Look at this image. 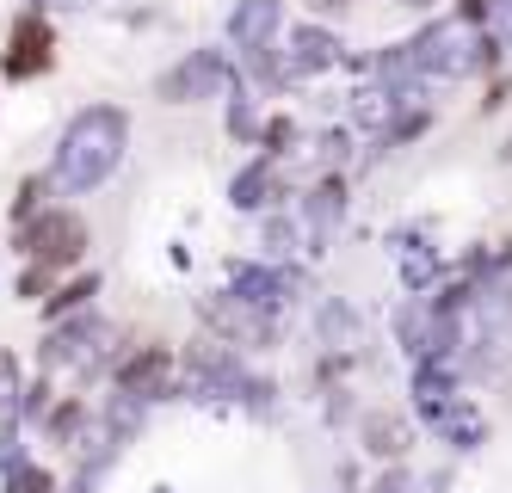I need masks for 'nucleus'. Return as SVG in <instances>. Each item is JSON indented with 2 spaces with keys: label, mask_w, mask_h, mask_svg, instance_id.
Masks as SVG:
<instances>
[{
  "label": "nucleus",
  "mask_w": 512,
  "mask_h": 493,
  "mask_svg": "<svg viewBox=\"0 0 512 493\" xmlns=\"http://www.w3.org/2000/svg\"><path fill=\"white\" fill-rule=\"evenodd\" d=\"M124 148H130V111L124 105H81L68 130L56 136V155H50V185L68 198H87L99 192L105 179L124 167Z\"/></svg>",
  "instance_id": "1"
},
{
  "label": "nucleus",
  "mask_w": 512,
  "mask_h": 493,
  "mask_svg": "<svg viewBox=\"0 0 512 493\" xmlns=\"http://www.w3.org/2000/svg\"><path fill=\"white\" fill-rule=\"evenodd\" d=\"M235 81H241L235 56L216 50V44H204V50H186L173 68L155 74V99L161 105H204V99H229Z\"/></svg>",
  "instance_id": "2"
},
{
  "label": "nucleus",
  "mask_w": 512,
  "mask_h": 493,
  "mask_svg": "<svg viewBox=\"0 0 512 493\" xmlns=\"http://www.w3.org/2000/svg\"><path fill=\"white\" fill-rule=\"evenodd\" d=\"M13 247H19L25 259L50 265V272H68V265H81V259H87L93 235H87V222H81L75 210H62V204H44L38 216L25 222V229H13Z\"/></svg>",
  "instance_id": "3"
},
{
  "label": "nucleus",
  "mask_w": 512,
  "mask_h": 493,
  "mask_svg": "<svg viewBox=\"0 0 512 493\" xmlns=\"http://www.w3.org/2000/svg\"><path fill=\"white\" fill-rule=\"evenodd\" d=\"M198 321H204V333L229 339L235 352H260V346H272V339H278V315L260 309V302H247V296H235V290L198 296Z\"/></svg>",
  "instance_id": "4"
},
{
  "label": "nucleus",
  "mask_w": 512,
  "mask_h": 493,
  "mask_svg": "<svg viewBox=\"0 0 512 493\" xmlns=\"http://www.w3.org/2000/svg\"><path fill=\"white\" fill-rule=\"evenodd\" d=\"M475 37L482 31H469L451 13V19H426L408 44H414V62H420L426 81H463V74H475Z\"/></svg>",
  "instance_id": "5"
},
{
  "label": "nucleus",
  "mask_w": 512,
  "mask_h": 493,
  "mask_svg": "<svg viewBox=\"0 0 512 493\" xmlns=\"http://www.w3.org/2000/svg\"><path fill=\"white\" fill-rule=\"evenodd\" d=\"M56 68V31H50V13L44 7H25L7 31V50H0V74L19 87V81H38V74Z\"/></svg>",
  "instance_id": "6"
},
{
  "label": "nucleus",
  "mask_w": 512,
  "mask_h": 493,
  "mask_svg": "<svg viewBox=\"0 0 512 493\" xmlns=\"http://www.w3.org/2000/svg\"><path fill=\"white\" fill-rule=\"evenodd\" d=\"M112 389L118 395H130V401H167L173 389H179V352H167V346H136V352H124L118 364H112Z\"/></svg>",
  "instance_id": "7"
},
{
  "label": "nucleus",
  "mask_w": 512,
  "mask_h": 493,
  "mask_svg": "<svg viewBox=\"0 0 512 493\" xmlns=\"http://www.w3.org/2000/svg\"><path fill=\"white\" fill-rule=\"evenodd\" d=\"M278 56H284L290 81H315V74H334L346 62V44H340V31L327 19H303V25H290L278 37Z\"/></svg>",
  "instance_id": "8"
},
{
  "label": "nucleus",
  "mask_w": 512,
  "mask_h": 493,
  "mask_svg": "<svg viewBox=\"0 0 512 493\" xmlns=\"http://www.w3.org/2000/svg\"><path fill=\"white\" fill-rule=\"evenodd\" d=\"M297 222H303V247L327 253V241H334L340 222H346V179L340 173H321L303 192V204H297Z\"/></svg>",
  "instance_id": "9"
},
{
  "label": "nucleus",
  "mask_w": 512,
  "mask_h": 493,
  "mask_svg": "<svg viewBox=\"0 0 512 493\" xmlns=\"http://www.w3.org/2000/svg\"><path fill=\"white\" fill-rule=\"evenodd\" d=\"M229 290L247 296V302H260V309H284V302H297L309 290V278L297 272V265H278V259H260V265H235L229 272Z\"/></svg>",
  "instance_id": "10"
},
{
  "label": "nucleus",
  "mask_w": 512,
  "mask_h": 493,
  "mask_svg": "<svg viewBox=\"0 0 512 493\" xmlns=\"http://www.w3.org/2000/svg\"><path fill=\"white\" fill-rule=\"evenodd\" d=\"M290 192H284V167L272 161V155H253L235 179H229V204L235 210H253V216H266V210H278Z\"/></svg>",
  "instance_id": "11"
},
{
  "label": "nucleus",
  "mask_w": 512,
  "mask_h": 493,
  "mask_svg": "<svg viewBox=\"0 0 512 493\" xmlns=\"http://www.w3.org/2000/svg\"><path fill=\"white\" fill-rule=\"evenodd\" d=\"M284 37V0H235L229 7V50H266Z\"/></svg>",
  "instance_id": "12"
},
{
  "label": "nucleus",
  "mask_w": 512,
  "mask_h": 493,
  "mask_svg": "<svg viewBox=\"0 0 512 493\" xmlns=\"http://www.w3.org/2000/svg\"><path fill=\"white\" fill-rule=\"evenodd\" d=\"M358 444H364V457H377V463H401L408 444H414V420L408 413H389V407H371L358 420Z\"/></svg>",
  "instance_id": "13"
},
{
  "label": "nucleus",
  "mask_w": 512,
  "mask_h": 493,
  "mask_svg": "<svg viewBox=\"0 0 512 493\" xmlns=\"http://www.w3.org/2000/svg\"><path fill=\"white\" fill-rule=\"evenodd\" d=\"M93 420V407L81 401V395H68V401H56L50 413H44V438L50 444H75L81 450V426Z\"/></svg>",
  "instance_id": "14"
},
{
  "label": "nucleus",
  "mask_w": 512,
  "mask_h": 493,
  "mask_svg": "<svg viewBox=\"0 0 512 493\" xmlns=\"http://www.w3.org/2000/svg\"><path fill=\"white\" fill-rule=\"evenodd\" d=\"M432 432H445V438H451L457 450H475V444H482V432H488V426H482V413H475V407H469V401L457 395V401H451V407H445V413H438V420H432Z\"/></svg>",
  "instance_id": "15"
},
{
  "label": "nucleus",
  "mask_w": 512,
  "mask_h": 493,
  "mask_svg": "<svg viewBox=\"0 0 512 493\" xmlns=\"http://www.w3.org/2000/svg\"><path fill=\"white\" fill-rule=\"evenodd\" d=\"M260 247H266V259H290L303 247V222L297 216H284V210H266V222H260Z\"/></svg>",
  "instance_id": "16"
},
{
  "label": "nucleus",
  "mask_w": 512,
  "mask_h": 493,
  "mask_svg": "<svg viewBox=\"0 0 512 493\" xmlns=\"http://www.w3.org/2000/svg\"><path fill=\"white\" fill-rule=\"evenodd\" d=\"M321 339H327V352H334V358H346L352 346H358V315L346 309V302H321Z\"/></svg>",
  "instance_id": "17"
},
{
  "label": "nucleus",
  "mask_w": 512,
  "mask_h": 493,
  "mask_svg": "<svg viewBox=\"0 0 512 493\" xmlns=\"http://www.w3.org/2000/svg\"><path fill=\"white\" fill-rule=\"evenodd\" d=\"M93 296H99V272H93V278H75V284H62V290H50V296H44V321H68V315H81Z\"/></svg>",
  "instance_id": "18"
},
{
  "label": "nucleus",
  "mask_w": 512,
  "mask_h": 493,
  "mask_svg": "<svg viewBox=\"0 0 512 493\" xmlns=\"http://www.w3.org/2000/svg\"><path fill=\"white\" fill-rule=\"evenodd\" d=\"M260 124H266L260 105H253V93L235 81V87H229V136H235V142H260Z\"/></svg>",
  "instance_id": "19"
},
{
  "label": "nucleus",
  "mask_w": 512,
  "mask_h": 493,
  "mask_svg": "<svg viewBox=\"0 0 512 493\" xmlns=\"http://www.w3.org/2000/svg\"><path fill=\"white\" fill-rule=\"evenodd\" d=\"M0 481H7V493H56V475L44 463H31V457H13L0 469Z\"/></svg>",
  "instance_id": "20"
},
{
  "label": "nucleus",
  "mask_w": 512,
  "mask_h": 493,
  "mask_svg": "<svg viewBox=\"0 0 512 493\" xmlns=\"http://www.w3.org/2000/svg\"><path fill=\"white\" fill-rule=\"evenodd\" d=\"M432 278H438V253L432 247H408V253H401V284H408L414 296H426Z\"/></svg>",
  "instance_id": "21"
},
{
  "label": "nucleus",
  "mask_w": 512,
  "mask_h": 493,
  "mask_svg": "<svg viewBox=\"0 0 512 493\" xmlns=\"http://www.w3.org/2000/svg\"><path fill=\"white\" fill-rule=\"evenodd\" d=\"M50 192H56V185H50L44 173H31V179L19 185V204H13V229H25V222L44 210V198H50Z\"/></svg>",
  "instance_id": "22"
},
{
  "label": "nucleus",
  "mask_w": 512,
  "mask_h": 493,
  "mask_svg": "<svg viewBox=\"0 0 512 493\" xmlns=\"http://www.w3.org/2000/svg\"><path fill=\"white\" fill-rule=\"evenodd\" d=\"M19 302H44L50 290H56V272H50V265H38V259H25V272H19Z\"/></svg>",
  "instance_id": "23"
},
{
  "label": "nucleus",
  "mask_w": 512,
  "mask_h": 493,
  "mask_svg": "<svg viewBox=\"0 0 512 493\" xmlns=\"http://www.w3.org/2000/svg\"><path fill=\"white\" fill-rule=\"evenodd\" d=\"M19 395H25L19 358H13V352H0V413H13V420H19Z\"/></svg>",
  "instance_id": "24"
},
{
  "label": "nucleus",
  "mask_w": 512,
  "mask_h": 493,
  "mask_svg": "<svg viewBox=\"0 0 512 493\" xmlns=\"http://www.w3.org/2000/svg\"><path fill=\"white\" fill-rule=\"evenodd\" d=\"M13 457H25V450H19V420H13V413H0V469H7Z\"/></svg>",
  "instance_id": "25"
},
{
  "label": "nucleus",
  "mask_w": 512,
  "mask_h": 493,
  "mask_svg": "<svg viewBox=\"0 0 512 493\" xmlns=\"http://www.w3.org/2000/svg\"><path fill=\"white\" fill-rule=\"evenodd\" d=\"M408 487H414V481H408V469H401V463H389V469L377 475V487H371V493H408Z\"/></svg>",
  "instance_id": "26"
},
{
  "label": "nucleus",
  "mask_w": 512,
  "mask_h": 493,
  "mask_svg": "<svg viewBox=\"0 0 512 493\" xmlns=\"http://www.w3.org/2000/svg\"><path fill=\"white\" fill-rule=\"evenodd\" d=\"M303 7H309V19H340L352 0H303Z\"/></svg>",
  "instance_id": "27"
},
{
  "label": "nucleus",
  "mask_w": 512,
  "mask_h": 493,
  "mask_svg": "<svg viewBox=\"0 0 512 493\" xmlns=\"http://www.w3.org/2000/svg\"><path fill=\"white\" fill-rule=\"evenodd\" d=\"M395 7H414V13H432V7H438V0H395Z\"/></svg>",
  "instance_id": "28"
},
{
  "label": "nucleus",
  "mask_w": 512,
  "mask_h": 493,
  "mask_svg": "<svg viewBox=\"0 0 512 493\" xmlns=\"http://www.w3.org/2000/svg\"><path fill=\"white\" fill-rule=\"evenodd\" d=\"M25 7H44V13H50V0H25Z\"/></svg>",
  "instance_id": "29"
},
{
  "label": "nucleus",
  "mask_w": 512,
  "mask_h": 493,
  "mask_svg": "<svg viewBox=\"0 0 512 493\" xmlns=\"http://www.w3.org/2000/svg\"><path fill=\"white\" fill-rule=\"evenodd\" d=\"M327 493H346V481H340V487H327Z\"/></svg>",
  "instance_id": "30"
},
{
  "label": "nucleus",
  "mask_w": 512,
  "mask_h": 493,
  "mask_svg": "<svg viewBox=\"0 0 512 493\" xmlns=\"http://www.w3.org/2000/svg\"><path fill=\"white\" fill-rule=\"evenodd\" d=\"M506 155H512V148H506Z\"/></svg>",
  "instance_id": "31"
}]
</instances>
